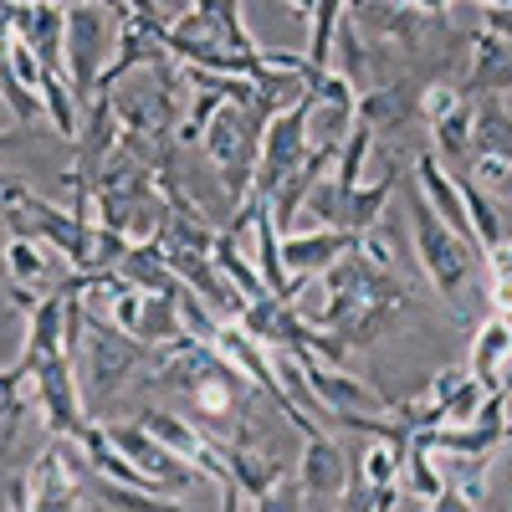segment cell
Here are the masks:
<instances>
[{
  "label": "cell",
  "instance_id": "obj_1",
  "mask_svg": "<svg viewBox=\"0 0 512 512\" xmlns=\"http://www.w3.org/2000/svg\"><path fill=\"white\" fill-rule=\"evenodd\" d=\"M159 41L185 67L236 72V77H251V67H256V41L241 21L236 0H190L175 21H164Z\"/></svg>",
  "mask_w": 512,
  "mask_h": 512
},
{
  "label": "cell",
  "instance_id": "obj_2",
  "mask_svg": "<svg viewBox=\"0 0 512 512\" xmlns=\"http://www.w3.org/2000/svg\"><path fill=\"white\" fill-rule=\"evenodd\" d=\"M410 236H415V256H420V272L431 277V287L441 292V303L472 323L487 303V292H482V256L477 246L456 236L436 210L431 200H425L415 185H410Z\"/></svg>",
  "mask_w": 512,
  "mask_h": 512
},
{
  "label": "cell",
  "instance_id": "obj_3",
  "mask_svg": "<svg viewBox=\"0 0 512 512\" xmlns=\"http://www.w3.org/2000/svg\"><path fill=\"white\" fill-rule=\"evenodd\" d=\"M262 123H267V113L256 108V93H251V82H246L236 98H226L216 113H210L205 134H200V149L210 154V164H216V175H221V190L231 200H246L251 195L256 149H262Z\"/></svg>",
  "mask_w": 512,
  "mask_h": 512
},
{
  "label": "cell",
  "instance_id": "obj_4",
  "mask_svg": "<svg viewBox=\"0 0 512 512\" xmlns=\"http://www.w3.org/2000/svg\"><path fill=\"white\" fill-rule=\"evenodd\" d=\"M118 16L93 6V0H67V31H62V72L72 82V98L88 103L98 93V77L113 57Z\"/></svg>",
  "mask_w": 512,
  "mask_h": 512
},
{
  "label": "cell",
  "instance_id": "obj_5",
  "mask_svg": "<svg viewBox=\"0 0 512 512\" xmlns=\"http://www.w3.org/2000/svg\"><path fill=\"white\" fill-rule=\"evenodd\" d=\"M77 359H82V384H88V395L103 405L123 390V379L154 364V354L139 344L134 333H123L118 323L108 318H88L82 323V344H77Z\"/></svg>",
  "mask_w": 512,
  "mask_h": 512
},
{
  "label": "cell",
  "instance_id": "obj_6",
  "mask_svg": "<svg viewBox=\"0 0 512 512\" xmlns=\"http://www.w3.org/2000/svg\"><path fill=\"white\" fill-rule=\"evenodd\" d=\"M308 149H313V144H308V93H303L297 103L267 113V123H262V149H256L251 190L262 195V200H272V195L292 180V169L308 159Z\"/></svg>",
  "mask_w": 512,
  "mask_h": 512
},
{
  "label": "cell",
  "instance_id": "obj_7",
  "mask_svg": "<svg viewBox=\"0 0 512 512\" xmlns=\"http://www.w3.org/2000/svg\"><path fill=\"white\" fill-rule=\"evenodd\" d=\"M26 379H31V395H36L41 420H47V431H52V436L77 441L82 431H88V400H82L77 359H72V354H52V359H41Z\"/></svg>",
  "mask_w": 512,
  "mask_h": 512
},
{
  "label": "cell",
  "instance_id": "obj_8",
  "mask_svg": "<svg viewBox=\"0 0 512 512\" xmlns=\"http://www.w3.org/2000/svg\"><path fill=\"white\" fill-rule=\"evenodd\" d=\"M108 436H113V446L144 472V482H149L154 492L175 497V502H180L185 492H195V482L205 477L200 466H190L185 456H175L164 441H154L139 420H134V425H108ZM180 507H185V502H180Z\"/></svg>",
  "mask_w": 512,
  "mask_h": 512
},
{
  "label": "cell",
  "instance_id": "obj_9",
  "mask_svg": "<svg viewBox=\"0 0 512 512\" xmlns=\"http://www.w3.org/2000/svg\"><path fill=\"white\" fill-rule=\"evenodd\" d=\"M354 113H359L354 77L328 67L323 77H313V88H308V144L313 149H338L344 134L354 128Z\"/></svg>",
  "mask_w": 512,
  "mask_h": 512
},
{
  "label": "cell",
  "instance_id": "obj_10",
  "mask_svg": "<svg viewBox=\"0 0 512 512\" xmlns=\"http://www.w3.org/2000/svg\"><path fill=\"white\" fill-rule=\"evenodd\" d=\"M354 482V461L338 451L323 431L303 436V461H297V487H303L308 507H338Z\"/></svg>",
  "mask_w": 512,
  "mask_h": 512
},
{
  "label": "cell",
  "instance_id": "obj_11",
  "mask_svg": "<svg viewBox=\"0 0 512 512\" xmlns=\"http://www.w3.org/2000/svg\"><path fill=\"white\" fill-rule=\"evenodd\" d=\"M472 108L477 98L466 88H425L420 113L431 123V139L441 144V159H472Z\"/></svg>",
  "mask_w": 512,
  "mask_h": 512
},
{
  "label": "cell",
  "instance_id": "obj_12",
  "mask_svg": "<svg viewBox=\"0 0 512 512\" xmlns=\"http://www.w3.org/2000/svg\"><path fill=\"white\" fill-rule=\"evenodd\" d=\"M349 246H354V231H344V226H303V231H287V236H282V267L292 272V282H303V277H318L323 267H333Z\"/></svg>",
  "mask_w": 512,
  "mask_h": 512
},
{
  "label": "cell",
  "instance_id": "obj_13",
  "mask_svg": "<svg viewBox=\"0 0 512 512\" xmlns=\"http://www.w3.org/2000/svg\"><path fill=\"white\" fill-rule=\"evenodd\" d=\"M472 98H507L512 93V41L497 31H477L472 36V62H466V82Z\"/></svg>",
  "mask_w": 512,
  "mask_h": 512
},
{
  "label": "cell",
  "instance_id": "obj_14",
  "mask_svg": "<svg viewBox=\"0 0 512 512\" xmlns=\"http://www.w3.org/2000/svg\"><path fill=\"white\" fill-rule=\"evenodd\" d=\"M62 308H67V297H62V287H52V292H41L36 308L26 313V349H21V359L11 364L21 379H26L41 359L67 354V349H62Z\"/></svg>",
  "mask_w": 512,
  "mask_h": 512
},
{
  "label": "cell",
  "instance_id": "obj_15",
  "mask_svg": "<svg viewBox=\"0 0 512 512\" xmlns=\"http://www.w3.org/2000/svg\"><path fill=\"white\" fill-rule=\"evenodd\" d=\"M512 364V313H492L477 323V338H472V379L482 390H502V369Z\"/></svg>",
  "mask_w": 512,
  "mask_h": 512
},
{
  "label": "cell",
  "instance_id": "obj_16",
  "mask_svg": "<svg viewBox=\"0 0 512 512\" xmlns=\"http://www.w3.org/2000/svg\"><path fill=\"white\" fill-rule=\"evenodd\" d=\"M52 256H57V246L52 241H41L36 231H16L11 241H6V282L11 287H31V292H47L52 287Z\"/></svg>",
  "mask_w": 512,
  "mask_h": 512
},
{
  "label": "cell",
  "instance_id": "obj_17",
  "mask_svg": "<svg viewBox=\"0 0 512 512\" xmlns=\"http://www.w3.org/2000/svg\"><path fill=\"white\" fill-rule=\"evenodd\" d=\"M128 333H134L144 349H159V344H175V338H185V318H180L175 292H149V287H139V308H134V323H128Z\"/></svg>",
  "mask_w": 512,
  "mask_h": 512
},
{
  "label": "cell",
  "instance_id": "obj_18",
  "mask_svg": "<svg viewBox=\"0 0 512 512\" xmlns=\"http://www.w3.org/2000/svg\"><path fill=\"white\" fill-rule=\"evenodd\" d=\"M420 108V93H415V82H384V88H369L364 98H359V113L354 118H364L374 134H395V128H405L410 123V113Z\"/></svg>",
  "mask_w": 512,
  "mask_h": 512
},
{
  "label": "cell",
  "instance_id": "obj_19",
  "mask_svg": "<svg viewBox=\"0 0 512 512\" xmlns=\"http://www.w3.org/2000/svg\"><path fill=\"white\" fill-rule=\"evenodd\" d=\"M221 456H226V466H231V477H236V487H241V497H246V507H256L277 482H282V466H277V456H267V451H251L241 436L236 441H226L221 446Z\"/></svg>",
  "mask_w": 512,
  "mask_h": 512
},
{
  "label": "cell",
  "instance_id": "obj_20",
  "mask_svg": "<svg viewBox=\"0 0 512 512\" xmlns=\"http://www.w3.org/2000/svg\"><path fill=\"white\" fill-rule=\"evenodd\" d=\"M472 154H492L512 164V108L497 98H482L472 108Z\"/></svg>",
  "mask_w": 512,
  "mask_h": 512
},
{
  "label": "cell",
  "instance_id": "obj_21",
  "mask_svg": "<svg viewBox=\"0 0 512 512\" xmlns=\"http://www.w3.org/2000/svg\"><path fill=\"white\" fill-rule=\"evenodd\" d=\"M395 175L400 169H390V175H379V180H359L354 190H349V200H344V231H369V226H379V216H384V205H390V195H395Z\"/></svg>",
  "mask_w": 512,
  "mask_h": 512
},
{
  "label": "cell",
  "instance_id": "obj_22",
  "mask_svg": "<svg viewBox=\"0 0 512 512\" xmlns=\"http://www.w3.org/2000/svg\"><path fill=\"white\" fill-rule=\"evenodd\" d=\"M482 292H487V303L492 313H512V241H492L482 246Z\"/></svg>",
  "mask_w": 512,
  "mask_h": 512
},
{
  "label": "cell",
  "instance_id": "obj_23",
  "mask_svg": "<svg viewBox=\"0 0 512 512\" xmlns=\"http://www.w3.org/2000/svg\"><path fill=\"white\" fill-rule=\"evenodd\" d=\"M456 180H461V195H466V221H472L477 251L492 246V241H502V236H507V231H502V216H497V205L482 195V185H477L472 175H456Z\"/></svg>",
  "mask_w": 512,
  "mask_h": 512
},
{
  "label": "cell",
  "instance_id": "obj_24",
  "mask_svg": "<svg viewBox=\"0 0 512 512\" xmlns=\"http://www.w3.org/2000/svg\"><path fill=\"white\" fill-rule=\"evenodd\" d=\"M93 6L113 11V16H149V21H164L159 0H93Z\"/></svg>",
  "mask_w": 512,
  "mask_h": 512
},
{
  "label": "cell",
  "instance_id": "obj_25",
  "mask_svg": "<svg viewBox=\"0 0 512 512\" xmlns=\"http://www.w3.org/2000/svg\"><path fill=\"white\" fill-rule=\"evenodd\" d=\"M472 11H477V21H482L487 31H497V36L512 41V6H472Z\"/></svg>",
  "mask_w": 512,
  "mask_h": 512
},
{
  "label": "cell",
  "instance_id": "obj_26",
  "mask_svg": "<svg viewBox=\"0 0 512 512\" xmlns=\"http://www.w3.org/2000/svg\"><path fill=\"white\" fill-rule=\"evenodd\" d=\"M26 190H31V185H21V180L11 175V169H0V221L11 216V210H16V200H21Z\"/></svg>",
  "mask_w": 512,
  "mask_h": 512
},
{
  "label": "cell",
  "instance_id": "obj_27",
  "mask_svg": "<svg viewBox=\"0 0 512 512\" xmlns=\"http://www.w3.org/2000/svg\"><path fill=\"white\" fill-rule=\"evenodd\" d=\"M0 507H31V497H26V477L0 482Z\"/></svg>",
  "mask_w": 512,
  "mask_h": 512
},
{
  "label": "cell",
  "instance_id": "obj_28",
  "mask_svg": "<svg viewBox=\"0 0 512 512\" xmlns=\"http://www.w3.org/2000/svg\"><path fill=\"white\" fill-rule=\"evenodd\" d=\"M6 149H16V134H11V128H0V154H6Z\"/></svg>",
  "mask_w": 512,
  "mask_h": 512
},
{
  "label": "cell",
  "instance_id": "obj_29",
  "mask_svg": "<svg viewBox=\"0 0 512 512\" xmlns=\"http://www.w3.org/2000/svg\"><path fill=\"white\" fill-rule=\"evenodd\" d=\"M502 185H507V190H512V169H507V180H502Z\"/></svg>",
  "mask_w": 512,
  "mask_h": 512
}]
</instances>
